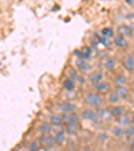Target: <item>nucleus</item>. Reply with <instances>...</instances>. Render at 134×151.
<instances>
[{
  "mask_svg": "<svg viewBox=\"0 0 134 151\" xmlns=\"http://www.w3.org/2000/svg\"><path fill=\"white\" fill-rule=\"evenodd\" d=\"M113 91L118 95L121 100H127L130 96V90H129L127 86H114Z\"/></svg>",
  "mask_w": 134,
  "mask_h": 151,
  "instance_id": "nucleus-14",
  "label": "nucleus"
},
{
  "mask_svg": "<svg viewBox=\"0 0 134 151\" xmlns=\"http://www.w3.org/2000/svg\"><path fill=\"white\" fill-rule=\"evenodd\" d=\"M117 59L114 56H110V55L105 56L101 60V67L105 72H114L115 68H117Z\"/></svg>",
  "mask_w": 134,
  "mask_h": 151,
  "instance_id": "nucleus-4",
  "label": "nucleus"
},
{
  "mask_svg": "<svg viewBox=\"0 0 134 151\" xmlns=\"http://www.w3.org/2000/svg\"><path fill=\"white\" fill-rule=\"evenodd\" d=\"M113 46L115 47V48L121 50V51H126V50L129 48V40L127 37H125L123 35L121 34H115V36L113 37Z\"/></svg>",
  "mask_w": 134,
  "mask_h": 151,
  "instance_id": "nucleus-7",
  "label": "nucleus"
},
{
  "mask_svg": "<svg viewBox=\"0 0 134 151\" xmlns=\"http://www.w3.org/2000/svg\"><path fill=\"white\" fill-rule=\"evenodd\" d=\"M106 102H107L110 106H115V104H121L122 100H121L120 98H118V95L111 90V91L107 94V96H106Z\"/></svg>",
  "mask_w": 134,
  "mask_h": 151,
  "instance_id": "nucleus-22",
  "label": "nucleus"
},
{
  "mask_svg": "<svg viewBox=\"0 0 134 151\" xmlns=\"http://www.w3.org/2000/svg\"><path fill=\"white\" fill-rule=\"evenodd\" d=\"M40 146H42V143H40L39 138H38V139L31 140V142H30V145H28V151H39Z\"/></svg>",
  "mask_w": 134,
  "mask_h": 151,
  "instance_id": "nucleus-25",
  "label": "nucleus"
},
{
  "mask_svg": "<svg viewBox=\"0 0 134 151\" xmlns=\"http://www.w3.org/2000/svg\"><path fill=\"white\" fill-rule=\"evenodd\" d=\"M52 126L50 124L47 120H43V122H40L39 124L36 126V132L40 135H46V134H52Z\"/></svg>",
  "mask_w": 134,
  "mask_h": 151,
  "instance_id": "nucleus-16",
  "label": "nucleus"
},
{
  "mask_svg": "<svg viewBox=\"0 0 134 151\" xmlns=\"http://www.w3.org/2000/svg\"><path fill=\"white\" fill-rule=\"evenodd\" d=\"M54 137H55V140H56L58 146H62L64 145L66 142H67V139H69V134H67V131L64 130V127L63 128H56V130H54Z\"/></svg>",
  "mask_w": 134,
  "mask_h": 151,
  "instance_id": "nucleus-12",
  "label": "nucleus"
},
{
  "mask_svg": "<svg viewBox=\"0 0 134 151\" xmlns=\"http://www.w3.org/2000/svg\"><path fill=\"white\" fill-rule=\"evenodd\" d=\"M105 95L98 94L94 90L88 91L83 96V102H85L86 107H93V109H102V106L105 104Z\"/></svg>",
  "mask_w": 134,
  "mask_h": 151,
  "instance_id": "nucleus-1",
  "label": "nucleus"
},
{
  "mask_svg": "<svg viewBox=\"0 0 134 151\" xmlns=\"http://www.w3.org/2000/svg\"><path fill=\"white\" fill-rule=\"evenodd\" d=\"M110 111L111 116L114 118V119H120L123 114H126V107L123 104H115V106H110Z\"/></svg>",
  "mask_w": 134,
  "mask_h": 151,
  "instance_id": "nucleus-15",
  "label": "nucleus"
},
{
  "mask_svg": "<svg viewBox=\"0 0 134 151\" xmlns=\"http://www.w3.org/2000/svg\"><path fill=\"white\" fill-rule=\"evenodd\" d=\"M47 122L52 126L54 128H63L64 127V120H63V115L58 114V112H50L47 115Z\"/></svg>",
  "mask_w": 134,
  "mask_h": 151,
  "instance_id": "nucleus-6",
  "label": "nucleus"
},
{
  "mask_svg": "<svg viewBox=\"0 0 134 151\" xmlns=\"http://www.w3.org/2000/svg\"><path fill=\"white\" fill-rule=\"evenodd\" d=\"M86 79H87V82L90 83L91 86L97 84V83H101V82H103V80H106V79H105V71H103L102 68H99V70H93L90 74H87Z\"/></svg>",
  "mask_w": 134,
  "mask_h": 151,
  "instance_id": "nucleus-5",
  "label": "nucleus"
},
{
  "mask_svg": "<svg viewBox=\"0 0 134 151\" xmlns=\"http://www.w3.org/2000/svg\"><path fill=\"white\" fill-rule=\"evenodd\" d=\"M117 32L118 34H121V35H123V36L127 37V39L134 36V28L130 26V24H126V23L120 24V26H118Z\"/></svg>",
  "mask_w": 134,
  "mask_h": 151,
  "instance_id": "nucleus-17",
  "label": "nucleus"
},
{
  "mask_svg": "<svg viewBox=\"0 0 134 151\" xmlns=\"http://www.w3.org/2000/svg\"><path fill=\"white\" fill-rule=\"evenodd\" d=\"M111 80H113V84L114 86H127V83H129L127 75L123 71L115 72V74L113 75V78H111Z\"/></svg>",
  "mask_w": 134,
  "mask_h": 151,
  "instance_id": "nucleus-13",
  "label": "nucleus"
},
{
  "mask_svg": "<svg viewBox=\"0 0 134 151\" xmlns=\"http://www.w3.org/2000/svg\"><path fill=\"white\" fill-rule=\"evenodd\" d=\"M130 151H134V139L131 140V143H130Z\"/></svg>",
  "mask_w": 134,
  "mask_h": 151,
  "instance_id": "nucleus-27",
  "label": "nucleus"
},
{
  "mask_svg": "<svg viewBox=\"0 0 134 151\" xmlns=\"http://www.w3.org/2000/svg\"><path fill=\"white\" fill-rule=\"evenodd\" d=\"M66 151H75L74 148H70V150H66Z\"/></svg>",
  "mask_w": 134,
  "mask_h": 151,
  "instance_id": "nucleus-29",
  "label": "nucleus"
},
{
  "mask_svg": "<svg viewBox=\"0 0 134 151\" xmlns=\"http://www.w3.org/2000/svg\"><path fill=\"white\" fill-rule=\"evenodd\" d=\"M125 134H126V135H125L126 138H129V139H131V140L134 139V122L131 123L129 127L125 128Z\"/></svg>",
  "mask_w": 134,
  "mask_h": 151,
  "instance_id": "nucleus-26",
  "label": "nucleus"
},
{
  "mask_svg": "<svg viewBox=\"0 0 134 151\" xmlns=\"http://www.w3.org/2000/svg\"><path fill=\"white\" fill-rule=\"evenodd\" d=\"M115 34H117V32L111 28V27H103V28L101 29V36L106 37V39H109V40L110 39L113 40V37L115 36Z\"/></svg>",
  "mask_w": 134,
  "mask_h": 151,
  "instance_id": "nucleus-24",
  "label": "nucleus"
},
{
  "mask_svg": "<svg viewBox=\"0 0 134 151\" xmlns=\"http://www.w3.org/2000/svg\"><path fill=\"white\" fill-rule=\"evenodd\" d=\"M39 140H40V143H42V147L49 148V150H51V148H54L55 146H58L56 140H55L54 134L40 135V137H39Z\"/></svg>",
  "mask_w": 134,
  "mask_h": 151,
  "instance_id": "nucleus-8",
  "label": "nucleus"
},
{
  "mask_svg": "<svg viewBox=\"0 0 134 151\" xmlns=\"http://www.w3.org/2000/svg\"><path fill=\"white\" fill-rule=\"evenodd\" d=\"M80 119L85 122H91L97 123L101 120V114L99 109H93V107H86L80 111Z\"/></svg>",
  "mask_w": 134,
  "mask_h": 151,
  "instance_id": "nucleus-2",
  "label": "nucleus"
},
{
  "mask_svg": "<svg viewBox=\"0 0 134 151\" xmlns=\"http://www.w3.org/2000/svg\"><path fill=\"white\" fill-rule=\"evenodd\" d=\"M75 111H77V106L74 103H71L70 100H62V102H58L55 104V112H58L60 115L70 114V112Z\"/></svg>",
  "mask_w": 134,
  "mask_h": 151,
  "instance_id": "nucleus-3",
  "label": "nucleus"
},
{
  "mask_svg": "<svg viewBox=\"0 0 134 151\" xmlns=\"http://www.w3.org/2000/svg\"><path fill=\"white\" fill-rule=\"evenodd\" d=\"M91 48L90 47H82L80 50L75 51L77 54V59H83V60H90L91 59Z\"/></svg>",
  "mask_w": 134,
  "mask_h": 151,
  "instance_id": "nucleus-19",
  "label": "nucleus"
},
{
  "mask_svg": "<svg viewBox=\"0 0 134 151\" xmlns=\"http://www.w3.org/2000/svg\"><path fill=\"white\" fill-rule=\"evenodd\" d=\"M111 135H113V137H115V138H123L125 137V128L123 127H121L120 124H115V126H113V127H111Z\"/></svg>",
  "mask_w": 134,
  "mask_h": 151,
  "instance_id": "nucleus-23",
  "label": "nucleus"
},
{
  "mask_svg": "<svg viewBox=\"0 0 134 151\" xmlns=\"http://www.w3.org/2000/svg\"><path fill=\"white\" fill-rule=\"evenodd\" d=\"M74 67L80 72V74H90L93 71V67L90 64L88 60H83V59H77L75 60Z\"/></svg>",
  "mask_w": 134,
  "mask_h": 151,
  "instance_id": "nucleus-9",
  "label": "nucleus"
},
{
  "mask_svg": "<svg viewBox=\"0 0 134 151\" xmlns=\"http://www.w3.org/2000/svg\"><path fill=\"white\" fill-rule=\"evenodd\" d=\"M125 1H126V3H129V4L133 3V0H125Z\"/></svg>",
  "mask_w": 134,
  "mask_h": 151,
  "instance_id": "nucleus-28",
  "label": "nucleus"
},
{
  "mask_svg": "<svg viewBox=\"0 0 134 151\" xmlns=\"http://www.w3.org/2000/svg\"><path fill=\"white\" fill-rule=\"evenodd\" d=\"M62 87H63V90H64V91L72 92L75 90V87H77V83H75L74 80L69 79V78H64V79H63V82H62Z\"/></svg>",
  "mask_w": 134,
  "mask_h": 151,
  "instance_id": "nucleus-21",
  "label": "nucleus"
},
{
  "mask_svg": "<svg viewBox=\"0 0 134 151\" xmlns=\"http://www.w3.org/2000/svg\"><path fill=\"white\" fill-rule=\"evenodd\" d=\"M133 122H134V120H133V116H131V114H129V112L123 114L122 116L120 118V119H117V124H120L121 127H123V128L129 127V126H130Z\"/></svg>",
  "mask_w": 134,
  "mask_h": 151,
  "instance_id": "nucleus-20",
  "label": "nucleus"
},
{
  "mask_svg": "<svg viewBox=\"0 0 134 151\" xmlns=\"http://www.w3.org/2000/svg\"><path fill=\"white\" fill-rule=\"evenodd\" d=\"M91 87H93V90H94L95 92L102 94V95H107L109 92L111 91V83L109 82V80H103V82L97 83V84L91 86Z\"/></svg>",
  "mask_w": 134,
  "mask_h": 151,
  "instance_id": "nucleus-11",
  "label": "nucleus"
},
{
  "mask_svg": "<svg viewBox=\"0 0 134 151\" xmlns=\"http://www.w3.org/2000/svg\"><path fill=\"white\" fill-rule=\"evenodd\" d=\"M122 66L129 74H134V54L127 52L122 59Z\"/></svg>",
  "mask_w": 134,
  "mask_h": 151,
  "instance_id": "nucleus-10",
  "label": "nucleus"
},
{
  "mask_svg": "<svg viewBox=\"0 0 134 151\" xmlns=\"http://www.w3.org/2000/svg\"><path fill=\"white\" fill-rule=\"evenodd\" d=\"M64 130L67 131L69 135H75L79 132L80 130V120H77V122H71V123H66L64 124Z\"/></svg>",
  "mask_w": 134,
  "mask_h": 151,
  "instance_id": "nucleus-18",
  "label": "nucleus"
}]
</instances>
